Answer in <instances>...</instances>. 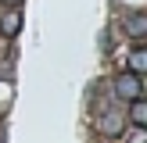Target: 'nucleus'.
I'll list each match as a JSON object with an SVG mask.
<instances>
[{
    "mask_svg": "<svg viewBox=\"0 0 147 143\" xmlns=\"http://www.w3.org/2000/svg\"><path fill=\"white\" fill-rule=\"evenodd\" d=\"M97 125H100V132H104V136H119V132H122V114H115V111H104Z\"/></svg>",
    "mask_w": 147,
    "mask_h": 143,
    "instance_id": "f03ea898",
    "label": "nucleus"
},
{
    "mask_svg": "<svg viewBox=\"0 0 147 143\" xmlns=\"http://www.w3.org/2000/svg\"><path fill=\"white\" fill-rule=\"evenodd\" d=\"M129 68H133V72H144L147 68V50L144 47H136L133 54H129Z\"/></svg>",
    "mask_w": 147,
    "mask_h": 143,
    "instance_id": "20e7f679",
    "label": "nucleus"
},
{
    "mask_svg": "<svg viewBox=\"0 0 147 143\" xmlns=\"http://www.w3.org/2000/svg\"><path fill=\"white\" fill-rule=\"evenodd\" d=\"M129 114H133L136 125H144V122H147V104H144L140 97H133V111H129Z\"/></svg>",
    "mask_w": 147,
    "mask_h": 143,
    "instance_id": "423d86ee",
    "label": "nucleus"
},
{
    "mask_svg": "<svg viewBox=\"0 0 147 143\" xmlns=\"http://www.w3.org/2000/svg\"><path fill=\"white\" fill-rule=\"evenodd\" d=\"M115 97L119 100H133V97H140V72H122L119 79H115Z\"/></svg>",
    "mask_w": 147,
    "mask_h": 143,
    "instance_id": "f257e3e1",
    "label": "nucleus"
},
{
    "mask_svg": "<svg viewBox=\"0 0 147 143\" xmlns=\"http://www.w3.org/2000/svg\"><path fill=\"white\" fill-rule=\"evenodd\" d=\"M18 25H22V18H18V14H7V18H0V32H7V36H14V32H18Z\"/></svg>",
    "mask_w": 147,
    "mask_h": 143,
    "instance_id": "39448f33",
    "label": "nucleus"
},
{
    "mask_svg": "<svg viewBox=\"0 0 147 143\" xmlns=\"http://www.w3.org/2000/svg\"><path fill=\"white\" fill-rule=\"evenodd\" d=\"M0 4H7V7H18V4H22V0H0Z\"/></svg>",
    "mask_w": 147,
    "mask_h": 143,
    "instance_id": "6e6552de",
    "label": "nucleus"
},
{
    "mask_svg": "<svg viewBox=\"0 0 147 143\" xmlns=\"http://www.w3.org/2000/svg\"><path fill=\"white\" fill-rule=\"evenodd\" d=\"M133 143H147V132H144V129H136V132H133Z\"/></svg>",
    "mask_w": 147,
    "mask_h": 143,
    "instance_id": "0eeeda50",
    "label": "nucleus"
},
{
    "mask_svg": "<svg viewBox=\"0 0 147 143\" xmlns=\"http://www.w3.org/2000/svg\"><path fill=\"white\" fill-rule=\"evenodd\" d=\"M126 29H129V36L140 39V36L147 32V18H144V14H129V18H126Z\"/></svg>",
    "mask_w": 147,
    "mask_h": 143,
    "instance_id": "7ed1b4c3",
    "label": "nucleus"
}]
</instances>
